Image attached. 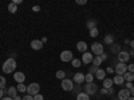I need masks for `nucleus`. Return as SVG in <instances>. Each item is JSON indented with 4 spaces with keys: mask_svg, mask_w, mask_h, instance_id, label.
Returning <instances> with one entry per match:
<instances>
[{
    "mask_svg": "<svg viewBox=\"0 0 134 100\" xmlns=\"http://www.w3.org/2000/svg\"><path fill=\"white\" fill-rule=\"evenodd\" d=\"M95 77H97V79L98 80H105L106 79V71L105 70H100V68H98V71L95 72Z\"/></svg>",
    "mask_w": 134,
    "mask_h": 100,
    "instance_id": "2eb2a0df",
    "label": "nucleus"
},
{
    "mask_svg": "<svg viewBox=\"0 0 134 100\" xmlns=\"http://www.w3.org/2000/svg\"><path fill=\"white\" fill-rule=\"evenodd\" d=\"M83 92H86L88 96L95 95L98 92V85L93 82V83H86V85H83Z\"/></svg>",
    "mask_w": 134,
    "mask_h": 100,
    "instance_id": "f03ea898",
    "label": "nucleus"
},
{
    "mask_svg": "<svg viewBox=\"0 0 134 100\" xmlns=\"http://www.w3.org/2000/svg\"><path fill=\"white\" fill-rule=\"evenodd\" d=\"M107 92H109V95H113V93H114V88H109Z\"/></svg>",
    "mask_w": 134,
    "mask_h": 100,
    "instance_id": "c03bdc74",
    "label": "nucleus"
},
{
    "mask_svg": "<svg viewBox=\"0 0 134 100\" xmlns=\"http://www.w3.org/2000/svg\"><path fill=\"white\" fill-rule=\"evenodd\" d=\"M129 44H130V46H131V49H134V39H133V40H131V41H130Z\"/></svg>",
    "mask_w": 134,
    "mask_h": 100,
    "instance_id": "49530a36",
    "label": "nucleus"
},
{
    "mask_svg": "<svg viewBox=\"0 0 134 100\" xmlns=\"http://www.w3.org/2000/svg\"><path fill=\"white\" fill-rule=\"evenodd\" d=\"M12 100H21V97H20V96H15Z\"/></svg>",
    "mask_w": 134,
    "mask_h": 100,
    "instance_id": "3c124183",
    "label": "nucleus"
},
{
    "mask_svg": "<svg viewBox=\"0 0 134 100\" xmlns=\"http://www.w3.org/2000/svg\"><path fill=\"white\" fill-rule=\"evenodd\" d=\"M113 82H114V84H117V85H124V83H125L124 76H122V75H115L114 79H113Z\"/></svg>",
    "mask_w": 134,
    "mask_h": 100,
    "instance_id": "dca6fc26",
    "label": "nucleus"
},
{
    "mask_svg": "<svg viewBox=\"0 0 134 100\" xmlns=\"http://www.w3.org/2000/svg\"><path fill=\"white\" fill-rule=\"evenodd\" d=\"M85 82L86 83H93L94 82V75H91L90 72L85 75Z\"/></svg>",
    "mask_w": 134,
    "mask_h": 100,
    "instance_id": "a878e982",
    "label": "nucleus"
},
{
    "mask_svg": "<svg viewBox=\"0 0 134 100\" xmlns=\"http://www.w3.org/2000/svg\"><path fill=\"white\" fill-rule=\"evenodd\" d=\"M2 100H12V97H9V96H4Z\"/></svg>",
    "mask_w": 134,
    "mask_h": 100,
    "instance_id": "de8ad7c7",
    "label": "nucleus"
},
{
    "mask_svg": "<svg viewBox=\"0 0 134 100\" xmlns=\"http://www.w3.org/2000/svg\"><path fill=\"white\" fill-rule=\"evenodd\" d=\"M100 64H102V59H100V56H94V59H93V65L99 67Z\"/></svg>",
    "mask_w": 134,
    "mask_h": 100,
    "instance_id": "bb28decb",
    "label": "nucleus"
},
{
    "mask_svg": "<svg viewBox=\"0 0 134 100\" xmlns=\"http://www.w3.org/2000/svg\"><path fill=\"white\" fill-rule=\"evenodd\" d=\"M72 82H74L75 84H82V83H85V73H82V72L74 73V76H72Z\"/></svg>",
    "mask_w": 134,
    "mask_h": 100,
    "instance_id": "9b49d317",
    "label": "nucleus"
},
{
    "mask_svg": "<svg viewBox=\"0 0 134 100\" xmlns=\"http://www.w3.org/2000/svg\"><path fill=\"white\" fill-rule=\"evenodd\" d=\"M129 55H130V56H134V49H131V51L129 52Z\"/></svg>",
    "mask_w": 134,
    "mask_h": 100,
    "instance_id": "603ef678",
    "label": "nucleus"
},
{
    "mask_svg": "<svg viewBox=\"0 0 134 100\" xmlns=\"http://www.w3.org/2000/svg\"><path fill=\"white\" fill-rule=\"evenodd\" d=\"M86 26H87L88 31H90V29H93V28H97V21H95L94 19H88L87 23H86Z\"/></svg>",
    "mask_w": 134,
    "mask_h": 100,
    "instance_id": "aec40b11",
    "label": "nucleus"
},
{
    "mask_svg": "<svg viewBox=\"0 0 134 100\" xmlns=\"http://www.w3.org/2000/svg\"><path fill=\"white\" fill-rule=\"evenodd\" d=\"M7 84V80L4 76H0V90H4V87Z\"/></svg>",
    "mask_w": 134,
    "mask_h": 100,
    "instance_id": "c85d7f7f",
    "label": "nucleus"
},
{
    "mask_svg": "<svg viewBox=\"0 0 134 100\" xmlns=\"http://www.w3.org/2000/svg\"><path fill=\"white\" fill-rule=\"evenodd\" d=\"M93 59H94V55L91 53V52H85L83 55H82V63L83 64H91L93 63Z\"/></svg>",
    "mask_w": 134,
    "mask_h": 100,
    "instance_id": "1a4fd4ad",
    "label": "nucleus"
},
{
    "mask_svg": "<svg viewBox=\"0 0 134 100\" xmlns=\"http://www.w3.org/2000/svg\"><path fill=\"white\" fill-rule=\"evenodd\" d=\"M122 76H124V80H125L126 83H133V80H134V73L126 72V73H124Z\"/></svg>",
    "mask_w": 134,
    "mask_h": 100,
    "instance_id": "6ab92c4d",
    "label": "nucleus"
},
{
    "mask_svg": "<svg viewBox=\"0 0 134 100\" xmlns=\"http://www.w3.org/2000/svg\"><path fill=\"white\" fill-rule=\"evenodd\" d=\"M99 93H100V95H107L109 92H107L106 88H100V90H99Z\"/></svg>",
    "mask_w": 134,
    "mask_h": 100,
    "instance_id": "58836bf2",
    "label": "nucleus"
},
{
    "mask_svg": "<svg viewBox=\"0 0 134 100\" xmlns=\"http://www.w3.org/2000/svg\"><path fill=\"white\" fill-rule=\"evenodd\" d=\"M16 90H18V92L24 93V92H27V85H24V83H20V84H18Z\"/></svg>",
    "mask_w": 134,
    "mask_h": 100,
    "instance_id": "b1692460",
    "label": "nucleus"
},
{
    "mask_svg": "<svg viewBox=\"0 0 134 100\" xmlns=\"http://www.w3.org/2000/svg\"><path fill=\"white\" fill-rule=\"evenodd\" d=\"M105 71H106V73H113L114 72V68H113V67H107Z\"/></svg>",
    "mask_w": 134,
    "mask_h": 100,
    "instance_id": "4c0bfd02",
    "label": "nucleus"
},
{
    "mask_svg": "<svg viewBox=\"0 0 134 100\" xmlns=\"http://www.w3.org/2000/svg\"><path fill=\"white\" fill-rule=\"evenodd\" d=\"M76 100H90V96L86 92H81V93L76 95Z\"/></svg>",
    "mask_w": 134,
    "mask_h": 100,
    "instance_id": "4be33fe9",
    "label": "nucleus"
},
{
    "mask_svg": "<svg viewBox=\"0 0 134 100\" xmlns=\"http://www.w3.org/2000/svg\"><path fill=\"white\" fill-rule=\"evenodd\" d=\"M32 11H34V12H39V11H40V5H34Z\"/></svg>",
    "mask_w": 134,
    "mask_h": 100,
    "instance_id": "ea45409f",
    "label": "nucleus"
},
{
    "mask_svg": "<svg viewBox=\"0 0 134 100\" xmlns=\"http://www.w3.org/2000/svg\"><path fill=\"white\" fill-rule=\"evenodd\" d=\"M8 11H9L11 14H16L18 12V5L14 4V3H9L8 4Z\"/></svg>",
    "mask_w": 134,
    "mask_h": 100,
    "instance_id": "393cba45",
    "label": "nucleus"
},
{
    "mask_svg": "<svg viewBox=\"0 0 134 100\" xmlns=\"http://www.w3.org/2000/svg\"><path fill=\"white\" fill-rule=\"evenodd\" d=\"M76 49L82 53H85L87 51V43L86 41H78L76 43Z\"/></svg>",
    "mask_w": 134,
    "mask_h": 100,
    "instance_id": "4468645a",
    "label": "nucleus"
},
{
    "mask_svg": "<svg viewBox=\"0 0 134 100\" xmlns=\"http://www.w3.org/2000/svg\"><path fill=\"white\" fill-rule=\"evenodd\" d=\"M127 100H134V97H133V96H130V97H129Z\"/></svg>",
    "mask_w": 134,
    "mask_h": 100,
    "instance_id": "864d4df0",
    "label": "nucleus"
},
{
    "mask_svg": "<svg viewBox=\"0 0 134 100\" xmlns=\"http://www.w3.org/2000/svg\"><path fill=\"white\" fill-rule=\"evenodd\" d=\"M100 59H102V61H103V60H107V55L103 52L102 55H100Z\"/></svg>",
    "mask_w": 134,
    "mask_h": 100,
    "instance_id": "37998d69",
    "label": "nucleus"
},
{
    "mask_svg": "<svg viewBox=\"0 0 134 100\" xmlns=\"http://www.w3.org/2000/svg\"><path fill=\"white\" fill-rule=\"evenodd\" d=\"M30 44H31V48H32V49H35V51H39V49L43 48V43H42V40H38V39H34Z\"/></svg>",
    "mask_w": 134,
    "mask_h": 100,
    "instance_id": "f8f14e48",
    "label": "nucleus"
},
{
    "mask_svg": "<svg viewBox=\"0 0 134 100\" xmlns=\"http://www.w3.org/2000/svg\"><path fill=\"white\" fill-rule=\"evenodd\" d=\"M125 85H126V90H129V91H130V90H131V88L134 87V85H133V83H126Z\"/></svg>",
    "mask_w": 134,
    "mask_h": 100,
    "instance_id": "a19ab883",
    "label": "nucleus"
},
{
    "mask_svg": "<svg viewBox=\"0 0 134 100\" xmlns=\"http://www.w3.org/2000/svg\"><path fill=\"white\" fill-rule=\"evenodd\" d=\"M105 52V48H103V44L100 43H93L91 44V53L95 55V56H100Z\"/></svg>",
    "mask_w": 134,
    "mask_h": 100,
    "instance_id": "7ed1b4c3",
    "label": "nucleus"
},
{
    "mask_svg": "<svg viewBox=\"0 0 134 100\" xmlns=\"http://www.w3.org/2000/svg\"><path fill=\"white\" fill-rule=\"evenodd\" d=\"M15 70H16V61H15V59L8 58L3 63V72L4 73H15Z\"/></svg>",
    "mask_w": 134,
    "mask_h": 100,
    "instance_id": "f257e3e1",
    "label": "nucleus"
},
{
    "mask_svg": "<svg viewBox=\"0 0 134 100\" xmlns=\"http://www.w3.org/2000/svg\"><path fill=\"white\" fill-rule=\"evenodd\" d=\"M34 100H44V97H43L42 93H38V95L34 96Z\"/></svg>",
    "mask_w": 134,
    "mask_h": 100,
    "instance_id": "f704fd0d",
    "label": "nucleus"
},
{
    "mask_svg": "<svg viewBox=\"0 0 134 100\" xmlns=\"http://www.w3.org/2000/svg\"><path fill=\"white\" fill-rule=\"evenodd\" d=\"M127 72L134 73V64H127Z\"/></svg>",
    "mask_w": 134,
    "mask_h": 100,
    "instance_id": "473e14b6",
    "label": "nucleus"
},
{
    "mask_svg": "<svg viewBox=\"0 0 134 100\" xmlns=\"http://www.w3.org/2000/svg\"><path fill=\"white\" fill-rule=\"evenodd\" d=\"M14 80H15L18 84L24 83V80H26V75H24L23 72H15V73H14Z\"/></svg>",
    "mask_w": 134,
    "mask_h": 100,
    "instance_id": "ddd939ff",
    "label": "nucleus"
},
{
    "mask_svg": "<svg viewBox=\"0 0 134 100\" xmlns=\"http://www.w3.org/2000/svg\"><path fill=\"white\" fill-rule=\"evenodd\" d=\"M74 56H72V52L71 51H62L60 52V60L64 61V63H69V61H72Z\"/></svg>",
    "mask_w": 134,
    "mask_h": 100,
    "instance_id": "0eeeda50",
    "label": "nucleus"
},
{
    "mask_svg": "<svg viewBox=\"0 0 134 100\" xmlns=\"http://www.w3.org/2000/svg\"><path fill=\"white\" fill-rule=\"evenodd\" d=\"M7 93H8V96L9 97H15V96H18V90H16V87H9L8 90H7Z\"/></svg>",
    "mask_w": 134,
    "mask_h": 100,
    "instance_id": "a211bd4d",
    "label": "nucleus"
},
{
    "mask_svg": "<svg viewBox=\"0 0 134 100\" xmlns=\"http://www.w3.org/2000/svg\"><path fill=\"white\" fill-rule=\"evenodd\" d=\"M12 3L18 5V4H20V3H21V0H14V2H12Z\"/></svg>",
    "mask_w": 134,
    "mask_h": 100,
    "instance_id": "a18cd8bd",
    "label": "nucleus"
},
{
    "mask_svg": "<svg viewBox=\"0 0 134 100\" xmlns=\"http://www.w3.org/2000/svg\"><path fill=\"white\" fill-rule=\"evenodd\" d=\"M113 79H110V77H106V79L103 80V88H106V90H109V88H113Z\"/></svg>",
    "mask_w": 134,
    "mask_h": 100,
    "instance_id": "f3484780",
    "label": "nucleus"
},
{
    "mask_svg": "<svg viewBox=\"0 0 134 100\" xmlns=\"http://www.w3.org/2000/svg\"><path fill=\"white\" fill-rule=\"evenodd\" d=\"M131 96V93H130V91L129 90H126V88H122V90L118 92V100H127L129 97Z\"/></svg>",
    "mask_w": 134,
    "mask_h": 100,
    "instance_id": "9d476101",
    "label": "nucleus"
},
{
    "mask_svg": "<svg viewBox=\"0 0 134 100\" xmlns=\"http://www.w3.org/2000/svg\"><path fill=\"white\" fill-rule=\"evenodd\" d=\"M103 41L106 44H109V46H113V44H114V36L113 35H106L105 39H103Z\"/></svg>",
    "mask_w": 134,
    "mask_h": 100,
    "instance_id": "412c9836",
    "label": "nucleus"
},
{
    "mask_svg": "<svg viewBox=\"0 0 134 100\" xmlns=\"http://www.w3.org/2000/svg\"><path fill=\"white\" fill-rule=\"evenodd\" d=\"M76 4L78 5H85V4H87V2L86 0H76Z\"/></svg>",
    "mask_w": 134,
    "mask_h": 100,
    "instance_id": "e433bc0d",
    "label": "nucleus"
},
{
    "mask_svg": "<svg viewBox=\"0 0 134 100\" xmlns=\"http://www.w3.org/2000/svg\"><path fill=\"white\" fill-rule=\"evenodd\" d=\"M98 35H99L98 28H93V29H90V36H91V38H97Z\"/></svg>",
    "mask_w": 134,
    "mask_h": 100,
    "instance_id": "c756f323",
    "label": "nucleus"
},
{
    "mask_svg": "<svg viewBox=\"0 0 134 100\" xmlns=\"http://www.w3.org/2000/svg\"><path fill=\"white\" fill-rule=\"evenodd\" d=\"M72 67H75V68H79V67L82 65V60H79V59H72Z\"/></svg>",
    "mask_w": 134,
    "mask_h": 100,
    "instance_id": "cd10ccee",
    "label": "nucleus"
},
{
    "mask_svg": "<svg viewBox=\"0 0 134 100\" xmlns=\"http://www.w3.org/2000/svg\"><path fill=\"white\" fill-rule=\"evenodd\" d=\"M117 58H118V61L119 63H127L129 59H130V55L127 51H121L118 55H117Z\"/></svg>",
    "mask_w": 134,
    "mask_h": 100,
    "instance_id": "6e6552de",
    "label": "nucleus"
},
{
    "mask_svg": "<svg viewBox=\"0 0 134 100\" xmlns=\"http://www.w3.org/2000/svg\"><path fill=\"white\" fill-rule=\"evenodd\" d=\"M40 40H42V43H43V44H44V43H46V41H47V38H42V39H40Z\"/></svg>",
    "mask_w": 134,
    "mask_h": 100,
    "instance_id": "09e8293b",
    "label": "nucleus"
},
{
    "mask_svg": "<svg viewBox=\"0 0 134 100\" xmlns=\"http://www.w3.org/2000/svg\"><path fill=\"white\" fill-rule=\"evenodd\" d=\"M72 91H74V92H76V95H78V93H81V92H79V91H81V87H79V84H78V85H74Z\"/></svg>",
    "mask_w": 134,
    "mask_h": 100,
    "instance_id": "72a5a7b5",
    "label": "nucleus"
},
{
    "mask_svg": "<svg viewBox=\"0 0 134 100\" xmlns=\"http://www.w3.org/2000/svg\"><path fill=\"white\" fill-rule=\"evenodd\" d=\"M130 93H131V96L134 97V87H133V88H131V90H130Z\"/></svg>",
    "mask_w": 134,
    "mask_h": 100,
    "instance_id": "8fccbe9b",
    "label": "nucleus"
},
{
    "mask_svg": "<svg viewBox=\"0 0 134 100\" xmlns=\"http://www.w3.org/2000/svg\"><path fill=\"white\" fill-rule=\"evenodd\" d=\"M7 92V90H0V100L3 99V96H4V93Z\"/></svg>",
    "mask_w": 134,
    "mask_h": 100,
    "instance_id": "79ce46f5",
    "label": "nucleus"
},
{
    "mask_svg": "<svg viewBox=\"0 0 134 100\" xmlns=\"http://www.w3.org/2000/svg\"><path fill=\"white\" fill-rule=\"evenodd\" d=\"M55 76H57V79L64 80V79H66V72H64L63 70H59V71H57V73H55Z\"/></svg>",
    "mask_w": 134,
    "mask_h": 100,
    "instance_id": "5701e85b",
    "label": "nucleus"
},
{
    "mask_svg": "<svg viewBox=\"0 0 134 100\" xmlns=\"http://www.w3.org/2000/svg\"><path fill=\"white\" fill-rule=\"evenodd\" d=\"M39 91H40V85L38 83H31L30 85H27V93L31 95V96L38 95Z\"/></svg>",
    "mask_w": 134,
    "mask_h": 100,
    "instance_id": "20e7f679",
    "label": "nucleus"
},
{
    "mask_svg": "<svg viewBox=\"0 0 134 100\" xmlns=\"http://www.w3.org/2000/svg\"><path fill=\"white\" fill-rule=\"evenodd\" d=\"M114 72L117 75H124L127 72V64L126 63H118L115 65V68H114Z\"/></svg>",
    "mask_w": 134,
    "mask_h": 100,
    "instance_id": "423d86ee",
    "label": "nucleus"
},
{
    "mask_svg": "<svg viewBox=\"0 0 134 100\" xmlns=\"http://www.w3.org/2000/svg\"><path fill=\"white\" fill-rule=\"evenodd\" d=\"M60 87H62V90H63V91L70 92V91H72V88H74V82H72L71 79H67V77H66L64 80H62Z\"/></svg>",
    "mask_w": 134,
    "mask_h": 100,
    "instance_id": "39448f33",
    "label": "nucleus"
},
{
    "mask_svg": "<svg viewBox=\"0 0 134 100\" xmlns=\"http://www.w3.org/2000/svg\"><path fill=\"white\" fill-rule=\"evenodd\" d=\"M111 51H113L114 53H117V55H118V53L121 52V51H119V47H118V46H114V44H113V46H111Z\"/></svg>",
    "mask_w": 134,
    "mask_h": 100,
    "instance_id": "7c9ffc66",
    "label": "nucleus"
},
{
    "mask_svg": "<svg viewBox=\"0 0 134 100\" xmlns=\"http://www.w3.org/2000/svg\"><path fill=\"white\" fill-rule=\"evenodd\" d=\"M21 100H34V96H31V95H24L23 97H21Z\"/></svg>",
    "mask_w": 134,
    "mask_h": 100,
    "instance_id": "c9c22d12",
    "label": "nucleus"
},
{
    "mask_svg": "<svg viewBox=\"0 0 134 100\" xmlns=\"http://www.w3.org/2000/svg\"><path fill=\"white\" fill-rule=\"evenodd\" d=\"M98 71V67H95V65H93V67H90V70H88V72H90L91 75H95V72Z\"/></svg>",
    "mask_w": 134,
    "mask_h": 100,
    "instance_id": "2f4dec72",
    "label": "nucleus"
}]
</instances>
